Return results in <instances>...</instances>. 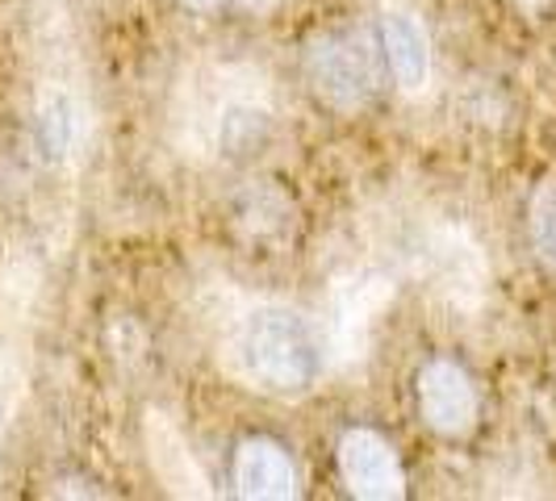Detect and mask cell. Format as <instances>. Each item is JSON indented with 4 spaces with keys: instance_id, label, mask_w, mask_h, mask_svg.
<instances>
[{
    "instance_id": "1",
    "label": "cell",
    "mask_w": 556,
    "mask_h": 501,
    "mask_svg": "<svg viewBox=\"0 0 556 501\" xmlns=\"http://www.w3.org/2000/svg\"><path fill=\"white\" fill-rule=\"evenodd\" d=\"M230 356L251 389L268 397H306L327 372V334L302 309L264 301L235 322Z\"/></svg>"
},
{
    "instance_id": "9",
    "label": "cell",
    "mask_w": 556,
    "mask_h": 501,
    "mask_svg": "<svg viewBox=\"0 0 556 501\" xmlns=\"http://www.w3.org/2000/svg\"><path fill=\"white\" fill-rule=\"evenodd\" d=\"M147 460H151V468H155V476H160V485H164L167 493L210 498V480L197 468L185 435L164 414H147Z\"/></svg>"
},
{
    "instance_id": "4",
    "label": "cell",
    "mask_w": 556,
    "mask_h": 501,
    "mask_svg": "<svg viewBox=\"0 0 556 501\" xmlns=\"http://www.w3.org/2000/svg\"><path fill=\"white\" fill-rule=\"evenodd\" d=\"M415 401L422 426L435 431L440 439H465L481 418V393L473 376L447 356H435L418 368Z\"/></svg>"
},
{
    "instance_id": "5",
    "label": "cell",
    "mask_w": 556,
    "mask_h": 501,
    "mask_svg": "<svg viewBox=\"0 0 556 501\" xmlns=\"http://www.w3.org/2000/svg\"><path fill=\"white\" fill-rule=\"evenodd\" d=\"M334 464H339V480L352 498L368 501H393L406 493V468L397 447L372 431V426H348L334 444Z\"/></svg>"
},
{
    "instance_id": "7",
    "label": "cell",
    "mask_w": 556,
    "mask_h": 501,
    "mask_svg": "<svg viewBox=\"0 0 556 501\" xmlns=\"http://www.w3.org/2000/svg\"><path fill=\"white\" fill-rule=\"evenodd\" d=\"M230 485L239 498L251 501H285L302 493V476L289 455V447L268 439V435H248L235 447L230 460Z\"/></svg>"
},
{
    "instance_id": "10",
    "label": "cell",
    "mask_w": 556,
    "mask_h": 501,
    "mask_svg": "<svg viewBox=\"0 0 556 501\" xmlns=\"http://www.w3.org/2000/svg\"><path fill=\"white\" fill-rule=\"evenodd\" d=\"M386 301H390V288H386V280H377V277L348 280V284L334 293L331 326H334V334H339V347H343V351H352L356 343H364V334L377 322V313L386 309Z\"/></svg>"
},
{
    "instance_id": "11",
    "label": "cell",
    "mask_w": 556,
    "mask_h": 501,
    "mask_svg": "<svg viewBox=\"0 0 556 501\" xmlns=\"http://www.w3.org/2000/svg\"><path fill=\"white\" fill-rule=\"evenodd\" d=\"M528 243L544 272L556 277V176H544L528 205Z\"/></svg>"
},
{
    "instance_id": "2",
    "label": "cell",
    "mask_w": 556,
    "mask_h": 501,
    "mask_svg": "<svg viewBox=\"0 0 556 501\" xmlns=\"http://www.w3.org/2000/svg\"><path fill=\"white\" fill-rule=\"evenodd\" d=\"M306 80L334 113H361L381 88L377 51L364 34H318L306 47Z\"/></svg>"
},
{
    "instance_id": "13",
    "label": "cell",
    "mask_w": 556,
    "mask_h": 501,
    "mask_svg": "<svg viewBox=\"0 0 556 501\" xmlns=\"http://www.w3.org/2000/svg\"><path fill=\"white\" fill-rule=\"evenodd\" d=\"M243 13H255V17H264V13H273L280 0H235Z\"/></svg>"
},
{
    "instance_id": "8",
    "label": "cell",
    "mask_w": 556,
    "mask_h": 501,
    "mask_svg": "<svg viewBox=\"0 0 556 501\" xmlns=\"http://www.w3.org/2000/svg\"><path fill=\"white\" fill-rule=\"evenodd\" d=\"M377 47H381V59L390 67L393 84L402 92H422L431 84V72H435V55H431V34L418 22L415 13L406 9H390L381 13V29H377Z\"/></svg>"
},
{
    "instance_id": "6",
    "label": "cell",
    "mask_w": 556,
    "mask_h": 501,
    "mask_svg": "<svg viewBox=\"0 0 556 501\" xmlns=\"http://www.w3.org/2000/svg\"><path fill=\"white\" fill-rule=\"evenodd\" d=\"M92 130V117L88 105L76 88L67 84H47L34 101V117H29V142H34V155L47 167L72 164L88 142Z\"/></svg>"
},
{
    "instance_id": "14",
    "label": "cell",
    "mask_w": 556,
    "mask_h": 501,
    "mask_svg": "<svg viewBox=\"0 0 556 501\" xmlns=\"http://www.w3.org/2000/svg\"><path fill=\"white\" fill-rule=\"evenodd\" d=\"M180 4H185L189 13H201V17H210V13H218V4H223V0H180Z\"/></svg>"
},
{
    "instance_id": "12",
    "label": "cell",
    "mask_w": 556,
    "mask_h": 501,
    "mask_svg": "<svg viewBox=\"0 0 556 501\" xmlns=\"http://www.w3.org/2000/svg\"><path fill=\"white\" fill-rule=\"evenodd\" d=\"M515 9L528 13V17H544V13L553 9V0H515Z\"/></svg>"
},
{
    "instance_id": "3",
    "label": "cell",
    "mask_w": 556,
    "mask_h": 501,
    "mask_svg": "<svg viewBox=\"0 0 556 501\" xmlns=\"http://www.w3.org/2000/svg\"><path fill=\"white\" fill-rule=\"evenodd\" d=\"M277 130V110L268 97V84L251 67H218V92H214V155L230 164L251 159L264 151Z\"/></svg>"
}]
</instances>
